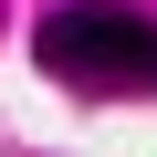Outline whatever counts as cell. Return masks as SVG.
I'll list each match as a JSON object with an SVG mask.
<instances>
[{
	"instance_id": "1",
	"label": "cell",
	"mask_w": 157,
	"mask_h": 157,
	"mask_svg": "<svg viewBox=\"0 0 157 157\" xmlns=\"http://www.w3.org/2000/svg\"><path fill=\"white\" fill-rule=\"evenodd\" d=\"M32 63L73 94H157V11L136 0H63L32 21Z\"/></svg>"
}]
</instances>
